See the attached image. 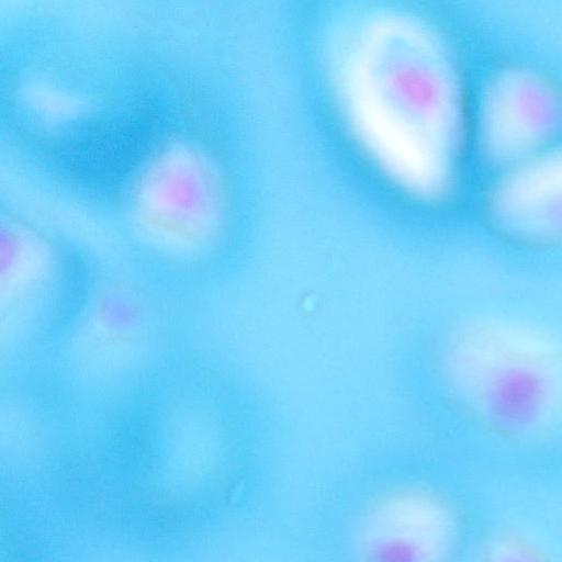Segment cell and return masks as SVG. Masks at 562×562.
<instances>
[{
    "label": "cell",
    "instance_id": "277c9868",
    "mask_svg": "<svg viewBox=\"0 0 562 562\" xmlns=\"http://www.w3.org/2000/svg\"><path fill=\"white\" fill-rule=\"evenodd\" d=\"M504 562H531V561H529L525 558L512 557V558L506 559Z\"/></svg>",
    "mask_w": 562,
    "mask_h": 562
},
{
    "label": "cell",
    "instance_id": "3957f363",
    "mask_svg": "<svg viewBox=\"0 0 562 562\" xmlns=\"http://www.w3.org/2000/svg\"><path fill=\"white\" fill-rule=\"evenodd\" d=\"M9 527L8 562H43L34 541L23 531L14 530L13 526Z\"/></svg>",
    "mask_w": 562,
    "mask_h": 562
},
{
    "label": "cell",
    "instance_id": "6da1fadb",
    "mask_svg": "<svg viewBox=\"0 0 562 562\" xmlns=\"http://www.w3.org/2000/svg\"><path fill=\"white\" fill-rule=\"evenodd\" d=\"M137 121L95 120L69 134L57 149L61 168L85 186L114 187L136 166L147 145Z\"/></svg>",
    "mask_w": 562,
    "mask_h": 562
},
{
    "label": "cell",
    "instance_id": "7a4b0ae2",
    "mask_svg": "<svg viewBox=\"0 0 562 562\" xmlns=\"http://www.w3.org/2000/svg\"><path fill=\"white\" fill-rule=\"evenodd\" d=\"M369 562H422L417 547L403 538L376 542L369 551Z\"/></svg>",
    "mask_w": 562,
    "mask_h": 562
}]
</instances>
